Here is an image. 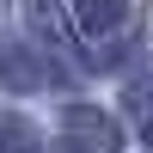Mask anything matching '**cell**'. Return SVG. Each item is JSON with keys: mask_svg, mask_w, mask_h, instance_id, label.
<instances>
[{"mask_svg": "<svg viewBox=\"0 0 153 153\" xmlns=\"http://www.w3.org/2000/svg\"><path fill=\"white\" fill-rule=\"evenodd\" d=\"M0 153H37V135L25 117H0Z\"/></svg>", "mask_w": 153, "mask_h": 153, "instance_id": "obj_6", "label": "cell"}, {"mask_svg": "<svg viewBox=\"0 0 153 153\" xmlns=\"http://www.w3.org/2000/svg\"><path fill=\"white\" fill-rule=\"evenodd\" d=\"M0 80H6L12 92H31V86H49L55 74H49V61H37L31 49H0Z\"/></svg>", "mask_w": 153, "mask_h": 153, "instance_id": "obj_3", "label": "cell"}, {"mask_svg": "<svg viewBox=\"0 0 153 153\" xmlns=\"http://www.w3.org/2000/svg\"><path fill=\"white\" fill-rule=\"evenodd\" d=\"M123 110L135 117V129H141V141L153 147V61L129 74V86H123Z\"/></svg>", "mask_w": 153, "mask_h": 153, "instance_id": "obj_2", "label": "cell"}, {"mask_svg": "<svg viewBox=\"0 0 153 153\" xmlns=\"http://www.w3.org/2000/svg\"><path fill=\"white\" fill-rule=\"evenodd\" d=\"M25 12H31V31L43 37L49 49L74 55V31H68V19H61V6H55V0H25Z\"/></svg>", "mask_w": 153, "mask_h": 153, "instance_id": "obj_4", "label": "cell"}, {"mask_svg": "<svg viewBox=\"0 0 153 153\" xmlns=\"http://www.w3.org/2000/svg\"><path fill=\"white\" fill-rule=\"evenodd\" d=\"M61 153H123V129L98 104H74L61 117Z\"/></svg>", "mask_w": 153, "mask_h": 153, "instance_id": "obj_1", "label": "cell"}, {"mask_svg": "<svg viewBox=\"0 0 153 153\" xmlns=\"http://www.w3.org/2000/svg\"><path fill=\"white\" fill-rule=\"evenodd\" d=\"M74 19H80V31L104 37V31H117L129 19V0H74Z\"/></svg>", "mask_w": 153, "mask_h": 153, "instance_id": "obj_5", "label": "cell"}]
</instances>
